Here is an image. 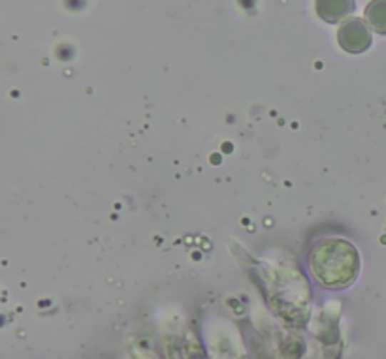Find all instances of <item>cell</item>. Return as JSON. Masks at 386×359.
<instances>
[{
    "mask_svg": "<svg viewBox=\"0 0 386 359\" xmlns=\"http://www.w3.org/2000/svg\"><path fill=\"white\" fill-rule=\"evenodd\" d=\"M337 40H340L345 51L349 53H362L371 46V34L367 31V26L362 19H355V17L347 19L340 26Z\"/></svg>",
    "mask_w": 386,
    "mask_h": 359,
    "instance_id": "obj_1",
    "label": "cell"
},
{
    "mask_svg": "<svg viewBox=\"0 0 386 359\" xmlns=\"http://www.w3.org/2000/svg\"><path fill=\"white\" fill-rule=\"evenodd\" d=\"M365 19L373 31L386 34V0H371L365 8Z\"/></svg>",
    "mask_w": 386,
    "mask_h": 359,
    "instance_id": "obj_3",
    "label": "cell"
},
{
    "mask_svg": "<svg viewBox=\"0 0 386 359\" xmlns=\"http://www.w3.org/2000/svg\"><path fill=\"white\" fill-rule=\"evenodd\" d=\"M317 14L326 23H337L355 10V0H317Z\"/></svg>",
    "mask_w": 386,
    "mask_h": 359,
    "instance_id": "obj_2",
    "label": "cell"
}]
</instances>
